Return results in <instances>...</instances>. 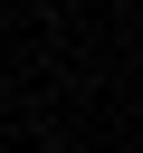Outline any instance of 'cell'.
Here are the masks:
<instances>
[{"label":"cell","instance_id":"obj_1","mask_svg":"<svg viewBox=\"0 0 143 153\" xmlns=\"http://www.w3.org/2000/svg\"><path fill=\"white\" fill-rule=\"evenodd\" d=\"M133 143H143V124H133Z\"/></svg>","mask_w":143,"mask_h":153}]
</instances>
